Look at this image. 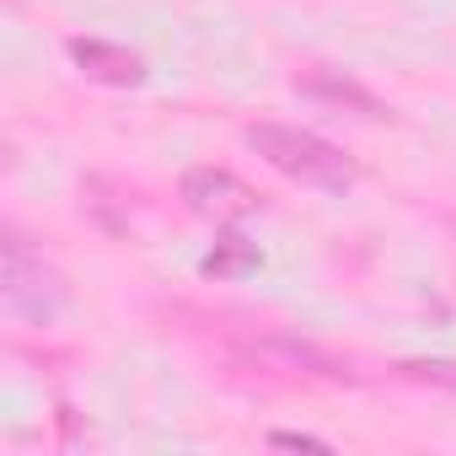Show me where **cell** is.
<instances>
[{
    "label": "cell",
    "instance_id": "cell-5",
    "mask_svg": "<svg viewBox=\"0 0 456 456\" xmlns=\"http://www.w3.org/2000/svg\"><path fill=\"white\" fill-rule=\"evenodd\" d=\"M253 264H258V258H253V248H248L242 237H225V248L209 253L204 269H209V274H237V269H253Z\"/></svg>",
    "mask_w": 456,
    "mask_h": 456
},
{
    "label": "cell",
    "instance_id": "cell-4",
    "mask_svg": "<svg viewBox=\"0 0 456 456\" xmlns=\"http://www.w3.org/2000/svg\"><path fill=\"white\" fill-rule=\"evenodd\" d=\"M70 60L92 81H102V86H134L140 81V60L129 49H118V44H102V38H76L70 44Z\"/></svg>",
    "mask_w": 456,
    "mask_h": 456
},
{
    "label": "cell",
    "instance_id": "cell-6",
    "mask_svg": "<svg viewBox=\"0 0 456 456\" xmlns=\"http://www.w3.org/2000/svg\"><path fill=\"white\" fill-rule=\"evenodd\" d=\"M274 445H290V451H328V440H317V435H274Z\"/></svg>",
    "mask_w": 456,
    "mask_h": 456
},
{
    "label": "cell",
    "instance_id": "cell-3",
    "mask_svg": "<svg viewBox=\"0 0 456 456\" xmlns=\"http://www.w3.org/2000/svg\"><path fill=\"white\" fill-rule=\"evenodd\" d=\"M183 199H188L193 215H204L215 225L220 220H242L253 209V188L242 177H232V172H220V167H193L183 177Z\"/></svg>",
    "mask_w": 456,
    "mask_h": 456
},
{
    "label": "cell",
    "instance_id": "cell-2",
    "mask_svg": "<svg viewBox=\"0 0 456 456\" xmlns=\"http://www.w3.org/2000/svg\"><path fill=\"white\" fill-rule=\"evenodd\" d=\"M60 301H65L60 280L44 269V258H33L22 248V237H12L6 242V306L22 312V317H33V322H44V317L60 312Z\"/></svg>",
    "mask_w": 456,
    "mask_h": 456
},
{
    "label": "cell",
    "instance_id": "cell-1",
    "mask_svg": "<svg viewBox=\"0 0 456 456\" xmlns=\"http://www.w3.org/2000/svg\"><path fill=\"white\" fill-rule=\"evenodd\" d=\"M248 145L285 177L306 183V188H349L354 183V167L338 145H328L322 134L312 129H296V124H253L248 129Z\"/></svg>",
    "mask_w": 456,
    "mask_h": 456
}]
</instances>
